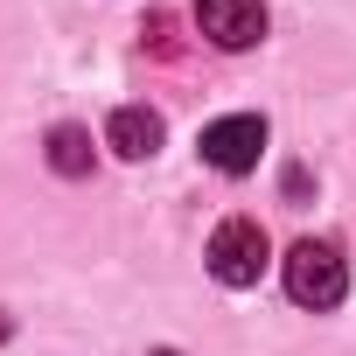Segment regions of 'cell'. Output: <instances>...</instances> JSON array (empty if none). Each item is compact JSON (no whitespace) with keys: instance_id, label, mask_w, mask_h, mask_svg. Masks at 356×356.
I'll return each mask as SVG.
<instances>
[{"instance_id":"obj_6","label":"cell","mask_w":356,"mask_h":356,"mask_svg":"<svg viewBox=\"0 0 356 356\" xmlns=\"http://www.w3.org/2000/svg\"><path fill=\"white\" fill-rule=\"evenodd\" d=\"M49 168L56 175H91V133L84 126H56L49 133Z\"/></svg>"},{"instance_id":"obj_5","label":"cell","mask_w":356,"mask_h":356,"mask_svg":"<svg viewBox=\"0 0 356 356\" xmlns=\"http://www.w3.org/2000/svg\"><path fill=\"white\" fill-rule=\"evenodd\" d=\"M105 147L126 154V161H147V154L161 147V112H147V105H119V112L105 119Z\"/></svg>"},{"instance_id":"obj_1","label":"cell","mask_w":356,"mask_h":356,"mask_svg":"<svg viewBox=\"0 0 356 356\" xmlns=\"http://www.w3.org/2000/svg\"><path fill=\"white\" fill-rule=\"evenodd\" d=\"M286 293L300 300V307H335L342 293H349V266H342V252L335 245H321V238H300L293 252H286Z\"/></svg>"},{"instance_id":"obj_2","label":"cell","mask_w":356,"mask_h":356,"mask_svg":"<svg viewBox=\"0 0 356 356\" xmlns=\"http://www.w3.org/2000/svg\"><path fill=\"white\" fill-rule=\"evenodd\" d=\"M266 266H273V245H266V231H259L252 217L217 224V238H210V273H217L224 286H259Z\"/></svg>"},{"instance_id":"obj_3","label":"cell","mask_w":356,"mask_h":356,"mask_svg":"<svg viewBox=\"0 0 356 356\" xmlns=\"http://www.w3.org/2000/svg\"><path fill=\"white\" fill-rule=\"evenodd\" d=\"M259 154H266V119L259 112H231V119L203 126V161L217 175H252Z\"/></svg>"},{"instance_id":"obj_7","label":"cell","mask_w":356,"mask_h":356,"mask_svg":"<svg viewBox=\"0 0 356 356\" xmlns=\"http://www.w3.org/2000/svg\"><path fill=\"white\" fill-rule=\"evenodd\" d=\"M154 356H182V349H154Z\"/></svg>"},{"instance_id":"obj_4","label":"cell","mask_w":356,"mask_h":356,"mask_svg":"<svg viewBox=\"0 0 356 356\" xmlns=\"http://www.w3.org/2000/svg\"><path fill=\"white\" fill-rule=\"evenodd\" d=\"M196 29L217 49H252L266 35V8L259 0H196Z\"/></svg>"},{"instance_id":"obj_8","label":"cell","mask_w":356,"mask_h":356,"mask_svg":"<svg viewBox=\"0 0 356 356\" xmlns=\"http://www.w3.org/2000/svg\"><path fill=\"white\" fill-rule=\"evenodd\" d=\"M0 342H8V321H0Z\"/></svg>"}]
</instances>
